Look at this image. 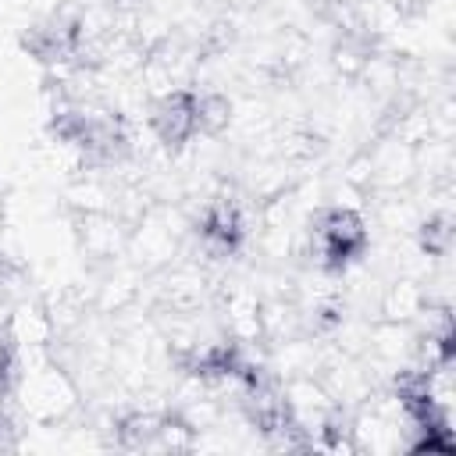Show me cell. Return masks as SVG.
I'll use <instances>...</instances> for the list:
<instances>
[{
    "instance_id": "1",
    "label": "cell",
    "mask_w": 456,
    "mask_h": 456,
    "mask_svg": "<svg viewBox=\"0 0 456 456\" xmlns=\"http://www.w3.org/2000/svg\"><path fill=\"white\" fill-rule=\"evenodd\" d=\"M317 239H321V253L328 256L331 267H342L346 260H353L360 249H363V224L356 221V214L349 210H331L321 228H317Z\"/></svg>"
}]
</instances>
